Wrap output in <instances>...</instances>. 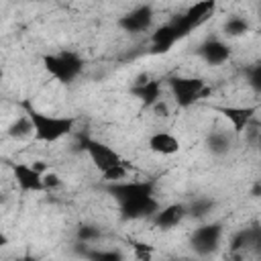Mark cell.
Listing matches in <instances>:
<instances>
[{
  "label": "cell",
  "mask_w": 261,
  "mask_h": 261,
  "mask_svg": "<svg viewBox=\"0 0 261 261\" xmlns=\"http://www.w3.org/2000/svg\"><path fill=\"white\" fill-rule=\"evenodd\" d=\"M206 147H208V151H210L212 155L222 157V155H226V153L230 151L232 139H230V135L224 133V130H210V133L206 135Z\"/></svg>",
  "instance_id": "obj_18"
},
{
  "label": "cell",
  "mask_w": 261,
  "mask_h": 261,
  "mask_svg": "<svg viewBox=\"0 0 261 261\" xmlns=\"http://www.w3.org/2000/svg\"><path fill=\"white\" fill-rule=\"evenodd\" d=\"M261 241V232L259 226H251V228H243L239 230L232 239H230V253H245L247 249H257Z\"/></svg>",
  "instance_id": "obj_15"
},
{
  "label": "cell",
  "mask_w": 261,
  "mask_h": 261,
  "mask_svg": "<svg viewBox=\"0 0 261 261\" xmlns=\"http://www.w3.org/2000/svg\"><path fill=\"white\" fill-rule=\"evenodd\" d=\"M169 92L179 108H190L198 100L210 94V88L200 77H186V75H171L167 80Z\"/></svg>",
  "instance_id": "obj_4"
},
{
  "label": "cell",
  "mask_w": 261,
  "mask_h": 261,
  "mask_svg": "<svg viewBox=\"0 0 261 261\" xmlns=\"http://www.w3.org/2000/svg\"><path fill=\"white\" fill-rule=\"evenodd\" d=\"M77 143H80V151H86L88 153V157L92 159V163L96 165V169L104 175V173H108L110 169H114V167H120V165H124V161H122V157L112 149V147H108L106 143H102V141H96V139H90V137H77Z\"/></svg>",
  "instance_id": "obj_6"
},
{
  "label": "cell",
  "mask_w": 261,
  "mask_h": 261,
  "mask_svg": "<svg viewBox=\"0 0 261 261\" xmlns=\"http://www.w3.org/2000/svg\"><path fill=\"white\" fill-rule=\"evenodd\" d=\"M100 228L96 226V224H88V222H82V224H77V228H75V239L80 241V243H92V241H96V239H100Z\"/></svg>",
  "instance_id": "obj_22"
},
{
  "label": "cell",
  "mask_w": 261,
  "mask_h": 261,
  "mask_svg": "<svg viewBox=\"0 0 261 261\" xmlns=\"http://www.w3.org/2000/svg\"><path fill=\"white\" fill-rule=\"evenodd\" d=\"M6 243H8V239H6V234H2V232H0V247H4Z\"/></svg>",
  "instance_id": "obj_28"
},
{
  "label": "cell",
  "mask_w": 261,
  "mask_h": 261,
  "mask_svg": "<svg viewBox=\"0 0 261 261\" xmlns=\"http://www.w3.org/2000/svg\"><path fill=\"white\" fill-rule=\"evenodd\" d=\"M16 261H39L35 255H31V253H24V255H20Z\"/></svg>",
  "instance_id": "obj_27"
},
{
  "label": "cell",
  "mask_w": 261,
  "mask_h": 261,
  "mask_svg": "<svg viewBox=\"0 0 261 261\" xmlns=\"http://www.w3.org/2000/svg\"><path fill=\"white\" fill-rule=\"evenodd\" d=\"M153 108H155V110L159 112V116H167V112H169L167 104H165V102H161V100H159V102H157V104H155Z\"/></svg>",
  "instance_id": "obj_26"
},
{
  "label": "cell",
  "mask_w": 261,
  "mask_h": 261,
  "mask_svg": "<svg viewBox=\"0 0 261 261\" xmlns=\"http://www.w3.org/2000/svg\"><path fill=\"white\" fill-rule=\"evenodd\" d=\"M6 135H8L10 139H16V141L27 139L29 135H33V124H31V120L27 118V114H24V116H18L12 124H8Z\"/></svg>",
  "instance_id": "obj_20"
},
{
  "label": "cell",
  "mask_w": 261,
  "mask_h": 261,
  "mask_svg": "<svg viewBox=\"0 0 261 261\" xmlns=\"http://www.w3.org/2000/svg\"><path fill=\"white\" fill-rule=\"evenodd\" d=\"M104 190L118 204V212L122 220L151 218L159 210V202L155 198V179L114 181L108 184Z\"/></svg>",
  "instance_id": "obj_1"
},
{
  "label": "cell",
  "mask_w": 261,
  "mask_h": 261,
  "mask_svg": "<svg viewBox=\"0 0 261 261\" xmlns=\"http://www.w3.org/2000/svg\"><path fill=\"white\" fill-rule=\"evenodd\" d=\"M147 145L157 155H175L179 151V141L171 133H155L149 137Z\"/></svg>",
  "instance_id": "obj_17"
},
{
  "label": "cell",
  "mask_w": 261,
  "mask_h": 261,
  "mask_svg": "<svg viewBox=\"0 0 261 261\" xmlns=\"http://www.w3.org/2000/svg\"><path fill=\"white\" fill-rule=\"evenodd\" d=\"M214 8H216V2H214V0L196 2V4H192L186 12L175 14L167 24L171 27V31L175 33V37H177V41H179V39L188 37L196 27H200V24L214 12Z\"/></svg>",
  "instance_id": "obj_5"
},
{
  "label": "cell",
  "mask_w": 261,
  "mask_h": 261,
  "mask_svg": "<svg viewBox=\"0 0 261 261\" xmlns=\"http://www.w3.org/2000/svg\"><path fill=\"white\" fill-rule=\"evenodd\" d=\"M2 77H4V71H2V67H0V82H2Z\"/></svg>",
  "instance_id": "obj_30"
},
{
  "label": "cell",
  "mask_w": 261,
  "mask_h": 261,
  "mask_svg": "<svg viewBox=\"0 0 261 261\" xmlns=\"http://www.w3.org/2000/svg\"><path fill=\"white\" fill-rule=\"evenodd\" d=\"M6 202V196H4V192H0V204H4Z\"/></svg>",
  "instance_id": "obj_29"
},
{
  "label": "cell",
  "mask_w": 261,
  "mask_h": 261,
  "mask_svg": "<svg viewBox=\"0 0 261 261\" xmlns=\"http://www.w3.org/2000/svg\"><path fill=\"white\" fill-rule=\"evenodd\" d=\"M222 224L220 222H208L198 226L192 234H190V247L196 255L200 257H208L212 253L218 251L220 241H222Z\"/></svg>",
  "instance_id": "obj_7"
},
{
  "label": "cell",
  "mask_w": 261,
  "mask_h": 261,
  "mask_svg": "<svg viewBox=\"0 0 261 261\" xmlns=\"http://www.w3.org/2000/svg\"><path fill=\"white\" fill-rule=\"evenodd\" d=\"M175 43H177V37H175V33L171 31V27L165 22V24L157 27L155 33L151 35V53H155V55L167 53Z\"/></svg>",
  "instance_id": "obj_16"
},
{
  "label": "cell",
  "mask_w": 261,
  "mask_h": 261,
  "mask_svg": "<svg viewBox=\"0 0 261 261\" xmlns=\"http://www.w3.org/2000/svg\"><path fill=\"white\" fill-rule=\"evenodd\" d=\"M59 186H61V179H59L55 173H51V171L43 173V188H45V190H55V188H59Z\"/></svg>",
  "instance_id": "obj_25"
},
{
  "label": "cell",
  "mask_w": 261,
  "mask_h": 261,
  "mask_svg": "<svg viewBox=\"0 0 261 261\" xmlns=\"http://www.w3.org/2000/svg\"><path fill=\"white\" fill-rule=\"evenodd\" d=\"M130 94L141 102L143 108H153L161 100V80H145L137 82L130 88Z\"/></svg>",
  "instance_id": "obj_13"
},
{
  "label": "cell",
  "mask_w": 261,
  "mask_h": 261,
  "mask_svg": "<svg viewBox=\"0 0 261 261\" xmlns=\"http://www.w3.org/2000/svg\"><path fill=\"white\" fill-rule=\"evenodd\" d=\"M186 216H188L186 204H169V206H165V208H159V210L151 216V220H153V224H155L157 228L169 230V228H175Z\"/></svg>",
  "instance_id": "obj_12"
},
{
  "label": "cell",
  "mask_w": 261,
  "mask_h": 261,
  "mask_svg": "<svg viewBox=\"0 0 261 261\" xmlns=\"http://www.w3.org/2000/svg\"><path fill=\"white\" fill-rule=\"evenodd\" d=\"M230 53H232L230 47L218 37H208L198 47V55L202 57V61H206L208 65H214V67L226 63L230 59Z\"/></svg>",
  "instance_id": "obj_10"
},
{
  "label": "cell",
  "mask_w": 261,
  "mask_h": 261,
  "mask_svg": "<svg viewBox=\"0 0 261 261\" xmlns=\"http://www.w3.org/2000/svg\"><path fill=\"white\" fill-rule=\"evenodd\" d=\"M245 77H247V84L259 94L261 92V63H251L249 67H245Z\"/></svg>",
  "instance_id": "obj_23"
},
{
  "label": "cell",
  "mask_w": 261,
  "mask_h": 261,
  "mask_svg": "<svg viewBox=\"0 0 261 261\" xmlns=\"http://www.w3.org/2000/svg\"><path fill=\"white\" fill-rule=\"evenodd\" d=\"M251 31V22L249 18H245L243 14H230L226 16V20L222 22V33L226 37H243Z\"/></svg>",
  "instance_id": "obj_19"
},
{
  "label": "cell",
  "mask_w": 261,
  "mask_h": 261,
  "mask_svg": "<svg viewBox=\"0 0 261 261\" xmlns=\"http://www.w3.org/2000/svg\"><path fill=\"white\" fill-rule=\"evenodd\" d=\"M43 67L59 84H71L84 71V59L75 51H59L43 55Z\"/></svg>",
  "instance_id": "obj_3"
},
{
  "label": "cell",
  "mask_w": 261,
  "mask_h": 261,
  "mask_svg": "<svg viewBox=\"0 0 261 261\" xmlns=\"http://www.w3.org/2000/svg\"><path fill=\"white\" fill-rule=\"evenodd\" d=\"M133 245V249H135V255L139 257V259H143V261H149L151 259V253H153V249L151 247H147L145 243H130Z\"/></svg>",
  "instance_id": "obj_24"
},
{
  "label": "cell",
  "mask_w": 261,
  "mask_h": 261,
  "mask_svg": "<svg viewBox=\"0 0 261 261\" xmlns=\"http://www.w3.org/2000/svg\"><path fill=\"white\" fill-rule=\"evenodd\" d=\"M116 24L124 33H145L153 27V6L151 4H139L133 10L118 16Z\"/></svg>",
  "instance_id": "obj_8"
},
{
  "label": "cell",
  "mask_w": 261,
  "mask_h": 261,
  "mask_svg": "<svg viewBox=\"0 0 261 261\" xmlns=\"http://www.w3.org/2000/svg\"><path fill=\"white\" fill-rule=\"evenodd\" d=\"M73 251L86 261H124V255L118 249H92L88 243L80 241L73 245Z\"/></svg>",
  "instance_id": "obj_14"
},
{
  "label": "cell",
  "mask_w": 261,
  "mask_h": 261,
  "mask_svg": "<svg viewBox=\"0 0 261 261\" xmlns=\"http://www.w3.org/2000/svg\"><path fill=\"white\" fill-rule=\"evenodd\" d=\"M214 110L220 112L232 124L234 135H241L249 126V122L257 116L259 106H214Z\"/></svg>",
  "instance_id": "obj_9"
},
{
  "label": "cell",
  "mask_w": 261,
  "mask_h": 261,
  "mask_svg": "<svg viewBox=\"0 0 261 261\" xmlns=\"http://www.w3.org/2000/svg\"><path fill=\"white\" fill-rule=\"evenodd\" d=\"M12 175L20 192H43V173L29 163H12Z\"/></svg>",
  "instance_id": "obj_11"
},
{
  "label": "cell",
  "mask_w": 261,
  "mask_h": 261,
  "mask_svg": "<svg viewBox=\"0 0 261 261\" xmlns=\"http://www.w3.org/2000/svg\"><path fill=\"white\" fill-rule=\"evenodd\" d=\"M27 110V118L33 124V133L39 141L43 143H55L67 135H71L73 126H75V118L73 116H53V114H45L37 108H33L29 102L22 104Z\"/></svg>",
  "instance_id": "obj_2"
},
{
  "label": "cell",
  "mask_w": 261,
  "mask_h": 261,
  "mask_svg": "<svg viewBox=\"0 0 261 261\" xmlns=\"http://www.w3.org/2000/svg\"><path fill=\"white\" fill-rule=\"evenodd\" d=\"M212 208H214V200L202 196V198H196L190 206H186V212H188V216L204 218V216H208V214L212 212Z\"/></svg>",
  "instance_id": "obj_21"
}]
</instances>
